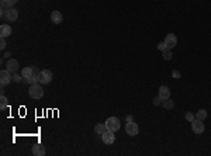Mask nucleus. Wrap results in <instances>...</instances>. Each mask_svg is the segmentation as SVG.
<instances>
[{
	"mask_svg": "<svg viewBox=\"0 0 211 156\" xmlns=\"http://www.w3.org/2000/svg\"><path fill=\"white\" fill-rule=\"evenodd\" d=\"M162 101H163V100H162V99L158 96V97H155V99H153V101H152V103H153V106H161V104H162Z\"/></svg>",
	"mask_w": 211,
	"mask_h": 156,
	"instance_id": "nucleus-25",
	"label": "nucleus"
},
{
	"mask_svg": "<svg viewBox=\"0 0 211 156\" xmlns=\"http://www.w3.org/2000/svg\"><path fill=\"white\" fill-rule=\"evenodd\" d=\"M28 85H35V83H40V72L38 73H35L34 76H31V77H27V79H24Z\"/></svg>",
	"mask_w": 211,
	"mask_h": 156,
	"instance_id": "nucleus-18",
	"label": "nucleus"
},
{
	"mask_svg": "<svg viewBox=\"0 0 211 156\" xmlns=\"http://www.w3.org/2000/svg\"><path fill=\"white\" fill-rule=\"evenodd\" d=\"M32 155L34 156H44L45 155V146L42 144H35L32 146Z\"/></svg>",
	"mask_w": 211,
	"mask_h": 156,
	"instance_id": "nucleus-13",
	"label": "nucleus"
},
{
	"mask_svg": "<svg viewBox=\"0 0 211 156\" xmlns=\"http://www.w3.org/2000/svg\"><path fill=\"white\" fill-rule=\"evenodd\" d=\"M0 48H2V49H4V48H6V41H4V38L0 39Z\"/></svg>",
	"mask_w": 211,
	"mask_h": 156,
	"instance_id": "nucleus-28",
	"label": "nucleus"
},
{
	"mask_svg": "<svg viewBox=\"0 0 211 156\" xmlns=\"http://www.w3.org/2000/svg\"><path fill=\"white\" fill-rule=\"evenodd\" d=\"M156 47H158V49H161V51H163L165 48H166V44H165V41L163 42H159L158 45H156Z\"/></svg>",
	"mask_w": 211,
	"mask_h": 156,
	"instance_id": "nucleus-26",
	"label": "nucleus"
},
{
	"mask_svg": "<svg viewBox=\"0 0 211 156\" xmlns=\"http://www.w3.org/2000/svg\"><path fill=\"white\" fill-rule=\"evenodd\" d=\"M52 82V72L44 69V71H40V83L41 85H49Z\"/></svg>",
	"mask_w": 211,
	"mask_h": 156,
	"instance_id": "nucleus-4",
	"label": "nucleus"
},
{
	"mask_svg": "<svg viewBox=\"0 0 211 156\" xmlns=\"http://www.w3.org/2000/svg\"><path fill=\"white\" fill-rule=\"evenodd\" d=\"M106 127H107V130L110 131H118L120 130V120H118L117 117H109L107 120H106Z\"/></svg>",
	"mask_w": 211,
	"mask_h": 156,
	"instance_id": "nucleus-3",
	"label": "nucleus"
},
{
	"mask_svg": "<svg viewBox=\"0 0 211 156\" xmlns=\"http://www.w3.org/2000/svg\"><path fill=\"white\" fill-rule=\"evenodd\" d=\"M2 17L4 20L9 21H16L18 17V10L14 7H10V9H2Z\"/></svg>",
	"mask_w": 211,
	"mask_h": 156,
	"instance_id": "nucleus-2",
	"label": "nucleus"
},
{
	"mask_svg": "<svg viewBox=\"0 0 211 156\" xmlns=\"http://www.w3.org/2000/svg\"><path fill=\"white\" fill-rule=\"evenodd\" d=\"M9 56H10V52H6V53L3 55V58H9Z\"/></svg>",
	"mask_w": 211,
	"mask_h": 156,
	"instance_id": "nucleus-30",
	"label": "nucleus"
},
{
	"mask_svg": "<svg viewBox=\"0 0 211 156\" xmlns=\"http://www.w3.org/2000/svg\"><path fill=\"white\" fill-rule=\"evenodd\" d=\"M23 79H24V77L21 76V73H20V75H18V73H13V82H16V83H20Z\"/></svg>",
	"mask_w": 211,
	"mask_h": 156,
	"instance_id": "nucleus-23",
	"label": "nucleus"
},
{
	"mask_svg": "<svg viewBox=\"0 0 211 156\" xmlns=\"http://www.w3.org/2000/svg\"><path fill=\"white\" fill-rule=\"evenodd\" d=\"M28 94H30V97L34 99V100H40V99H42V96H44V90H42L41 83H35V85H30Z\"/></svg>",
	"mask_w": 211,
	"mask_h": 156,
	"instance_id": "nucleus-1",
	"label": "nucleus"
},
{
	"mask_svg": "<svg viewBox=\"0 0 211 156\" xmlns=\"http://www.w3.org/2000/svg\"><path fill=\"white\" fill-rule=\"evenodd\" d=\"M191 130H193L194 134H197V135H200V134L204 132V124H203V121L200 120H193L191 121Z\"/></svg>",
	"mask_w": 211,
	"mask_h": 156,
	"instance_id": "nucleus-8",
	"label": "nucleus"
},
{
	"mask_svg": "<svg viewBox=\"0 0 211 156\" xmlns=\"http://www.w3.org/2000/svg\"><path fill=\"white\" fill-rule=\"evenodd\" d=\"M17 2L18 0H0V3H2V9H10V7H14Z\"/></svg>",
	"mask_w": 211,
	"mask_h": 156,
	"instance_id": "nucleus-16",
	"label": "nucleus"
},
{
	"mask_svg": "<svg viewBox=\"0 0 211 156\" xmlns=\"http://www.w3.org/2000/svg\"><path fill=\"white\" fill-rule=\"evenodd\" d=\"M125 132H127V135H129V136H135V135H138V132H139V128H138V125L134 122V121H129V122H127V125H125Z\"/></svg>",
	"mask_w": 211,
	"mask_h": 156,
	"instance_id": "nucleus-6",
	"label": "nucleus"
},
{
	"mask_svg": "<svg viewBox=\"0 0 211 156\" xmlns=\"http://www.w3.org/2000/svg\"><path fill=\"white\" fill-rule=\"evenodd\" d=\"M125 121L129 122V121H134V118H132V115H125Z\"/></svg>",
	"mask_w": 211,
	"mask_h": 156,
	"instance_id": "nucleus-29",
	"label": "nucleus"
},
{
	"mask_svg": "<svg viewBox=\"0 0 211 156\" xmlns=\"http://www.w3.org/2000/svg\"><path fill=\"white\" fill-rule=\"evenodd\" d=\"M12 35V27L9 24H2L0 25V37L2 38H7Z\"/></svg>",
	"mask_w": 211,
	"mask_h": 156,
	"instance_id": "nucleus-12",
	"label": "nucleus"
},
{
	"mask_svg": "<svg viewBox=\"0 0 211 156\" xmlns=\"http://www.w3.org/2000/svg\"><path fill=\"white\" fill-rule=\"evenodd\" d=\"M38 69H37V66H26V68H23L21 69V76L24 77V79H27V77H31V76H34L35 73H38Z\"/></svg>",
	"mask_w": 211,
	"mask_h": 156,
	"instance_id": "nucleus-7",
	"label": "nucleus"
},
{
	"mask_svg": "<svg viewBox=\"0 0 211 156\" xmlns=\"http://www.w3.org/2000/svg\"><path fill=\"white\" fill-rule=\"evenodd\" d=\"M172 51L169 49V48H165L163 51H162V58L165 59V61H170L172 59Z\"/></svg>",
	"mask_w": 211,
	"mask_h": 156,
	"instance_id": "nucleus-21",
	"label": "nucleus"
},
{
	"mask_svg": "<svg viewBox=\"0 0 211 156\" xmlns=\"http://www.w3.org/2000/svg\"><path fill=\"white\" fill-rule=\"evenodd\" d=\"M62 13L61 11H56V10H54L52 13H51V20H52L54 24H61L62 23Z\"/></svg>",
	"mask_w": 211,
	"mask_h": 156,
	"instance_id": "nucleus-15",
	"label": "nucleus"
},
{
	"mask_svg": "<svg viewBox=\"0 0 211 156\" xmlns=\"http://www.w3.org/2000/svg\"><path fill=\"white\" fill-rule=\"evenodd\" d=\"M162 107H163V108H166V110H170V108H173V107H175V101H172V100H170V97H169V99H166V100L162 101Z\"/></svg>",
	"mask_w": 211,
	"mask_h": 156,
	"instance_id": "nucleus-20",
	"label": "nucleus"
},
{
	"mask_svg": "<svg viewBox=\"0 0 211 156\" xmlns=\"http://www.w3.org/2000/svg\"><path fill=\"white\" fill-rule=\"evenodd\" d=\"M196 118H197V120H200V121H204L205 118H207V110L200 108L199 111L196 112Z\"/></svg>",
	"mask_w": 211,
	"mask_h": 156,
	"instance_id": "nucleus-19",
	"label": "nucleus"
},
{
	"mask_svg": "<svg viewBox=\"0 0 211 156\" xmlns=\"http://www.w3.org/2000/svg\"><path fill=\"white\" fill-rule=\"evenodd\" d=\"M159 97L162 100H166V99L170 97V89L167 86H161L159 87Z\"/></svg>",
	"mask_w": 211,
	"mask_h": 156,
	"instance_id": "nucleus-14",
	"label": "nucleus"
},
{
	"mask_svg": "<svg viewBox=\"0 0 211 156\" xmlns=\"http://www.w3.org/2000/svg\"><path fill=\"white\" fill-rule=\"evenodd\" d=\"M107 131V127H106V124H96L94 125V132L97 134V135H103V134Z\"/></svg>",
	"mask_w": 211,
	"mask_h": 156,
	"instance_id": "nucleus-17",
	"label": "nucleus"
},
{
	"mask_svg": "<svg viewBox=\"0 0 211 156\" xmlns=\"http://www.w3.org/2000/svg\"><path fill=\"white\" fill-rule=\"evenodd\" d=\"M172 76L176 77V79H179V77H180V72L179 71H173L172 72Z\"/></svg>",
	"mask_w": 211,
	"mask_h": 156,
	"instance_id": "nucleus-27",
	"label": "nucleus"
},
{
	"mask_svg": "<svg viewBox=\"0 0 211 156\" xmlns=\"http://www.w3.org/2000/svg\"><path fill=\"white\" fill-rule=\"evenodd\" d=\"M185 118H186V120H187V121H190V122H191V121H193V120H196V115H194L193 112H190V111H189V112H186Z\"/></svg>",
	"mask_w": 211,
	"mask_h": 156,
	"instance_id": "nucleus-24",
	"label": "nucleus"
},
{
	"mask_svg": "<svg viewBox=\"0 0 211 156\" xmlns=\"http://www.w3.org/2000/svg\"><path fill=\"white\" fill-rule=\"evenodd\" d=\"M101 139H103V142H104L106 145H111L113 142L115 141L114 131H110V130H107V131H106V132L101 135Z\"/></svg>",
	"mask_w": 211,
	"mask_h": 156,
	"instance_id": "nucleus-9",
	"label": "nucleus"
},
{
	"mask_svg": "<svg viewBox=\"0 0 211 156\" xmlns=\"http://www.w3.org/2000/svg\"><path fill=\"white\" fill-rule=\"evenodd\" d=\"M12 80H13V73H10L7 69H3L0 72V85H2V87L7 86Z\"/></svg>",
	"mask_w": 211,
	"mask_h": 156,
	"instance_id": "nucleus-5",
	"label": "nucleus"
},
{
	"mask_svg": "<svg viewBox=\"0 0 211 156\" xmlns=\"http://www.w3.org/2000/svg\"><path fill=\"white\" fill-rule=\"evenodd\" d=\"M18 68H20V65H18V61H16V59H9L6 63V69L10 72V73H17L18 72Z\"/></svg>",
	"mask_w": 211,
	"mask_h": 156,
	"instance_id": "nucleus-10",
	"label": "nucleus"
},
{
	"mask_svg": "<svg viewBox=\"0 0 211 156\" xmlns=\"http://www.w3.org/2000/svg\"><path fill=\"white\" fill-rule=\"evenodd\" d=\"M165 44H166V48H169V49L175 48L177 45V38H176L175 34H167L166 38H165Z\"/></svg>",
	"mask_w": 211,
	"mask_h": 156,
	"instance_id": "nucleus-11",
	"label": "nucleus"
},
{
	"mask_svg": "<svg viewBox=\"0 0 211 156\" xmlns=\"http://www.w3.org/2000/svg\"><path fill=\"white\" fill-rule=\"evenodd\" d=\"M6 107H7V97L4 94H2V97H0V110L3 111Z\"/></svg>",
	"mask_w": 211,
	"mask_h": 156,
	"instance_id": "nucleus-22",
	"label": "nucleus"
}]
</instances>
